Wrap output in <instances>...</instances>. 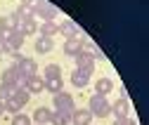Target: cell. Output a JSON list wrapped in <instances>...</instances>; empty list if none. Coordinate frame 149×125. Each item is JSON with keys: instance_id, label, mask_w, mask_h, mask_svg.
I'll list each match as a JSON object with an SVG mask.
<instances>
[{"instance_id": "1", "label": "cell", "mask_w": 149, "mask_h": 125, "mask_svg": "<svg viewBox=\"0 0 149 125\" xmlns=\"http://www.w3.org/2000/svg\"><path fill=\"white\" fill-rule=\"evenodd\" d=\"M0 83L7 85V87H12V90H17V87H24L26 85V76L17 68V64H12V66H7L3 71V80H0Z\"/></svg>"}, {"instance_id": "2", "label": "cell", "mask_w": 149, "mask_h": 125, "mask_svg": "<svg viewBox=\"0 0 149 125\" xmlns=\"http://www.w3.org/2000/svg\"><path fill=\"white\" fill-rule=\"evenodd\" d=\"M88 111H90L92 116L104 118V116H109V113H111V104H109V102H107V97H102V95H92V97H90V102H88Z\"/></svg>"}, {"instance_id": "3", "label": "cell", "mask_w": 149, "mask_h": 125, "mask_svg": "<svg viewBox=\"0 0 149 125\" xmlns=\"http://www.w3.org/2000/svg\"><path fill=\"white\" fill-rule=\"evenodd\" d=\"M52 104H54V111H62V113H73L76 111V104H73V97L69 92H57V95H52Z\"/></svg>"}, {"instance_id": "4", "label": "cell", "mask_w": 149, "mask_h": 125, "mask_svg": "<svg viewBox=\"0 0 149 125\" xmlns=\"http://www.w3.org/2000/svg\"><path fill=\"white\" fill-rule=\"evenodd\" d=\"M73 61H76V68H83L88 73H92V71H95V52L83 50V52H78V55L73 57Z\"/></svg>"}, {"instance_id": "5", "label": "cell", "mask_w": 149, "mask_h": 125, "mask_svg": "<svg viewBox=\"0 0 149 125\" xmlns=\"http://www.w3.org/2000/svg\"><path fill=\"white\" fill-rule=\"evenodd\" d=\"M85 50V40L83 38H66V43H64V55L66 57H76L78 52H83Z\"/></svg>"}, {"instance_id": "6", "label": "cell", "mask_w": 149, "mask_h": 125, "mask_svg": "<svg viewBox=\"0 0 149 125\" xmlns=\"http://www.w3.org/2000/svg\"><path fill=\"white\" fill-rule=\"evenodd\" d=\"M5 45H7L12 52H19V50H22V45H24V33H22L19 28L5 33Z\"/></svg>"}, {"instance_id": "7", "label": "cell", "mask_w": 149, "mask_h": 125, "mask_svg": "<svg viewBox=\"0 0 149 125\" xmlns=\"http://www.w3.org/2000/svg\"><path fill=\"white\" fill-rule=\"evenodd\" d=\"M17 68H19L26 78L38 73V64H36V59H31V57H19L17 59Z\"/></svg>"}, {"instance_id": "8", "label": "cell", "mask_w": 149, "mask_h": 125, "mask_svg": "<svg viewBox=\"0 0 149 125\" xmlns=\"http://www.w3.org/2000/svg\"><path fill=\"white\" fill-rule=\"evenodd\" d=\"M111 113H114L116 118H128V113H130V102H128L125 97H118L114 104H111Z\"/></svg>"}, {"instance_id": "9", "label": "cell", "mask_w": 149, "mask_h": 125, "mask_svg": "<svg viewBox=\"0 0 149 125\" xmlns=\"http://www.w3.org/2000/svg\"><path fill=\"white\" fill-rule=\"evenodd\" d=\"M24 87H26V90H29L31 95H40V92L45 90V78H40L38 73H36V76H29Z\"/></svg>"}, {"instance_id": "10", "label": "cell", "mask_w": 149, "mask_h": 125, "mask_svg": "<svg viewBox=\"0 0 149 125\" xmlns=\"http://www.w3.org/2000/svg\"><path fill=\"white\" fill-rule=\"evenodd\" d=\"M90 76L92 73H88V71H83V68H73V73H71V83L78 87V90H83V87L90 83Z\"/></svg>"}, {"instance_id": "11", "label": "cell", "mask_w": 149, "mask_h": 125, "mask_svg": "<svg viewBox=\"0 0 149 125\" xmlns=\"http://www.w3.org/2000/svg\"><path fill=\"white\" fill-rule=\"evenodd\" d=\"M57 33H62L64 38H76L78 35V26L73 24L71 19H64L62 24H57Z\"/></svg>"}, {"instance_id": "12", "label": "cell", "mask_w": 149, "mask_h": 125, "mask_svg": "<svg viewBox=\"0 0 149 125\" xmlns=\"http://www.w3.org/2000/svg\"><path fill=\"white\" fill-rule=\"evenodd\" d=\"M71 123L73 125H90L92 123V113L88 109H78V111L71 113Z\"/></svg>"}, {"instance_id": "13", "label": "cell", "mask_w": 149, "mask_h": 125, "mask_svg": "<svg viewBox=\"0 0 149 125\" xmlns=\"http://www.w3.org/2000/svg\"><path fill=\"white\" fill-rule=\"evenodd\" d=\"M52 47H54V40H52V38H45V35L36 38V43H33V50L38 52V55H47Z\"/></svg>"}, {"instance_id": "14", "label": "cell", "mask_w": 149, "mask_h": 125, "mask_svg": "<svg viewBox=\"0 0 149 125\" xmlns=\"http://www.w3.org/2000/svg\"><path fill=\"white\" fill-rule=\"evenodd\" d=\"M50 116H52V111L47 109V106H38V109L33 111V118H31V120H33L36 125H47V123H50Z\"/></svg>"}, {"instance_id": "15", "label": "cell", "mask_w": 149, "mask_h": 125, "mask_svg": "<svg viewBox=\"0 0 149 125\" xmlns=\"http://www.w3.org/2000/svg\"><path fill=\"white\" fill-rule=\"evenodd\" d=\"M17 26H19V19H17V14H5V17H0V28H3L5 33L10 31H17Z\"/></svg>"}, {"instance_id": "16", "label": "cell", "mask_w": 149, "mask_h": 125, "mask_svg": "<svg viewBox=\"0 0 149 125\" xmlns=\"http://www.w3.org/2000/svg\"><path fill=\"white\" fill-rule=\"evenodd\" d=\"M17 28L24 33V38H29V35H36V33H38V24H36V19H22Z\"/></svg>"}, {"instance_id": "17", "label": "cell", "mask_w": 149, "mask_h": 125, "mask_svg": "<svg viewBox=\"0 0 149 125\" xmlns=\"http://www.w3.org/2000/svg\"><path fill=\"white\" fill-rule=\"evenodd\" d=\"M111 90H114V80H111V78H97L95 95H102V97H107Z\"/></svg>"}, {"instance_id": "18", "label": "cell", "mask_w": 149, "mask_h": 125, "mask_svg": "<svg viewBox=\"0 0 149 125\" xmlns=\"http://www.w3.org/2000/svg\"><path fill=\"white\" fill-rule=\"evenodd\" d=\"M36 17H40V19H45V21H52L54 17H57V7H52V5H47V3H43V5L38 7V12H36Z\"/></svg>"}, {"instance_id": "19", "label": "cell", "mask_w": 149, "mask_h": 125, "mask_svg": "<svg viewBox=\"0 0 149 125\" xmlns=\"http://www.w3.org/2000/svg\"><path fill=\"white\" fill-rule=\"evenodd\" d=\"M29 99H31V92L26 90V87H17V90L12 92V102H17L19 106H26Z\"/></svg>"}, {"instance_id": "20", "label": "cell", "mask_w": 149, "mask_h": 125, "mask_svg": "<svg viewBox=\"0 0 149 125\" xmlns=\"http://www.w3.org/2000/svg\"><path fill=\"white\" fill-rule=\"evenodd\" d=\"M14 14H17V19H19V21H22V19H36L33 7H29L26 3H22L19 7H17V12H14Z\"/></svg>"}, {"instance_id": "21", "label": "cell", "mask_w": 149, "mask_h": 125, "mask_svg": "<svg viewBox=\"0 0 149 125\" xmlns=\"http://www.w3.org/2000/svg\"><path fill=\"white\" fill-rule=\"evenodd\" d=\"M50 123H52V125H69V123H71V116H69V113H62V111H52Z\"/></svg>"}, {"instance_id": "22", "label": "cell", "mask_w": 149, "mask_h": 125, "mask_svg": "<svg viewBox=\"0 0 149 125\" xmlns=\"http://www.w3.org/2000/svg\"><path fill=\"white\" fill-rule=\"evenodd\" d=\"M62 78H45V90H50L52 95H57V92H62Z\"/></svg>"}, {"instance_id": "23", "label": "cell", "mask_w": 149, "mask_h": 125, "mask_svg": "<svg viewBox=\"0 0 149 125\" xmlns=\"http://www.w3.org/2000/svg\"><path fill=\"white\" fill-rule=\"evenodd\" d=\"M40 35H45V38L57 35V24H54V21H43L40 24Z\"/></svg>"}, {"instance_id": "24", "label": "cell", "mask_w": 149, "mask_h": 125, "mask_svg": "<svg viewBox=\"0 0 149 125\" xmlns=\"http://www.w3.org/2000/svg\"><path fill=\"white\" fill-rule=\"evenodd\" d=\"M43 76H45V78H62V68H59V64H47L45 71H43Z\"/></svg>"}, {"instance_id": "25", "label": "cell", "mask_w": 149, "mask_h": 125, "mask_svg": "<svg viewBox=\"0 0 149 125\" xmlns=\"http://www.w3.org/2000/svg\"><path fill=\"white\" fill-rule=\"evenodd\" d=\"M3 109H5V113H14V116H17V113L22 111V106L17 104V102H12V97H10V99L3 102Z\"/></svg>"}, {"instance_id": "26", "label": "cell", "mask_w": 149, "mask_h": 125, "mask_svg": "<svg viewBox=\"0 0 149 125\" xmlns=\"http://www.w3.org/2000/svg\"><path fill=\"white\" fill-rule=\"evenodd\" d=\"M12 125H33V123L26 113H17V116H12Z\"/></svg>"}, {"instance_id": "27", "label": "cell", "mask_w": 149, "mask_h": 125, "mask_svg": "<svg viewBox=\"0 0 149 125\" xmlns=\"http://www.w3.org/2000/svg\"><path fill=\"white\" fill-rule=\"evenodd\" d=\"M12 87H7V85H3V83H0V102H5V99H10L12 97Z\"/></svg>"}, {"instance_id": "28", "label": "cell", "mask_w": 149, "mask_h": 125, "mask_svg": "<svg viewBox=\"0 0 149 125\" xmlns=\"http://www.w3.org/2000/svg\"><path fill=\"white\" fill-rule=\"evenodd\" d=\"M111 125H135V120H130V118H114Z\"/></svg>"}, {"instance_id": "29", "label": "cell", "mask_w": 149, "mask_h": 125, "mask_svg": "<svg viewBox=\"0 0 149 125\" xmlns=\"http://www.w3.org/2000/svg\"><path fill=\"white\" fill-rule=\"evenodd\" d=\"M7 55L12 57V50H10V47H7L5 43H0V59H3V57H7Z\"/></svg>"}, {"instance_id": "30", "label": "cell", "mask_w": 149, "mask_h": 125, "mask_svg": "<svg viewBox=\"0 0 149 125\" xmlns=\"http://www.w3.org/2000/svg\"><path fill=\"white\" fill-rule=\"evenodd\" d=\"M0 43H5V31L0 28Z\"/></svg>"}, {"instance_id": "31", "label": "cell", "mask_w": 149, "mask_h": 125, "mask_svg": "<svg viewBox=\"0 0 149 125\" xmlns=\"http://www.w3.org/2000/svg\"><path fill=\"white\" fill-rule=\"evenodd\" d=\"M0 116H5V109H3V102H0Z\"/></svg>"}]
</instances>
